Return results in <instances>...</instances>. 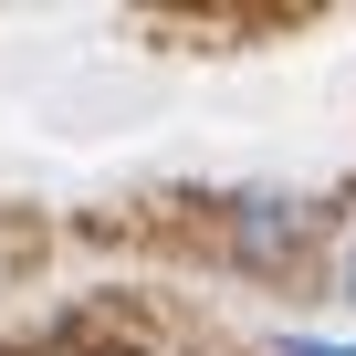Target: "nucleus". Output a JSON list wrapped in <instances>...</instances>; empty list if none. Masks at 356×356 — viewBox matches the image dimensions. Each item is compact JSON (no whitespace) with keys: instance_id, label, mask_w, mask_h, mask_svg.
Returning a JSON list of instances; mask_svg holds the SVG:
<instances>
[{"instance_id":"obj_1","label":"nucleus","mask_w":356,"mask_h":356,"mask_svg":"<svg viewBox=\"0 0 356 356\" xmlns=\"http://www.w3.org/2000/svg\"><path fill=\"white\" fill-rule=\"evenodd\" d=\"M304 231H314V200H293V189H252V200L231 210L241 262H293V252H304Z\"/></svg>"},{"instance_id":"obj_3","label":"nucleus","mask_w":356,"mask_h":356,"mask_svg":"<svg viewBox=\"0 0 356 356\" xmlns=\"http://www.w3.org/2000/svg\"><path fill=\"white\" fill-rule=\"evenodd\" d=\"M346 304H356V241H346Z\"/></svg>"},{"instance_id":"obj_2","label":"nucleus","mask_w":356,"mask_h":356,"mask_svg":"<svg viewBox=\"0 0 356 356\" xmlns=\"http://www.w3.org/2000/svg\"><path fill=\"white\" fill-rule=\"evenodd\" d=\"M283 356H356V346H325V335H283Z\"/></svg>"}]
</instances>
